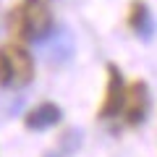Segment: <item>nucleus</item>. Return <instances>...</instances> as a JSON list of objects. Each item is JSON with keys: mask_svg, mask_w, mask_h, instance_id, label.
<instances>
[{"mask_svg": "<svg viewBox=\"0 0 157 157\" xmlns=\"http://www.w3.org/2000/svg\"><path fill=\"white\" fill-rule=\"evenodd\" d=\"M34 78V58L18 42L0 45V86L21 89Z\"/></svg>", "mask_w": 157, "mask_h": 157, "instance_id": "2", "label": "nucleus"}, {"mask_svg": "<svg viewBox=\"0 0 157 157\" xmlns=\"http://www.w3.org/2000/svg\"><path fill=\"white\" fill-rule=\"evenodd\" d=\"M126 24H128V29L139 39H144V42H149V39L155 37V18H152V11H149V6H147L144 0H131Z\"/></svg>", "mask_w": 157, "mask_h": 157, "instance_id": "6", "label": "nucleus"}, {"mask_svg": "<svg viewBox=\"0 0 157 157\" xmlns=\"http://www.w3.org/2000/svg\"><path fill=\"white\" fill-rule=\"evenodd\" d=\"M107 84H105V94H102V105L97 110L100 121H110V118L121 115V107H123V97H126V78L121 73V68L115 63H107Z\"/></svg>", "mask_w": 157, "mask_h": 157, "instance_id": "4", "label": "nucleus"}, {"mask_svg": "<svg viewBox=\"0 0 157 157\" xmlns=\"http://www.w3.org/2000/svg\"><path fill=\"white\" fill-rule=\"evenodd\" d=\"M149 86L147 81L136 78L131 84H126V97H123V107H121V118L128 128H139L149 115Z\"/></svg>", "mask_w": 157, "mask_h": 157, "instance_id": "3", "label": "nucleus"}, {"mask_svg": "<svg viewBox=\"0 0 157 157\" xmlns=\"http://www.w3.org/2000/svg\"><path fill=\"white\" fill-rule=\"evenodd\" d=\"M32 3H50V0H32Z\"/></svg>", "mask_w": 157, "mask_h": 157, "instance_id": "7", "label": "nucleus"}, {"mask_svg": "<svg viewBox=\"0 0 157 157\" xmlns=\"http://www.w3.org/2000/svg\"><path fill=\"white\" fill-rule=\"evenodd\" d=\"M63 121V110L55 102H39L24 115V126L29 131H50Z\"/></svg>", "mask_w": 157, "mask_h": 157, "instance_id": "5", "label": "nucleus"}, {"mask_svg": "<svg viewBox=\"0 0 157 157\" xmlns=\"http://www.w3.org/2000/svg\"><path fill=\"white\" fill-rule=\"evenodd\" d=\"M8 29L21 42H42L52 32V13L47 3L24 0L21 6L8 11Z\"/></svg>", "mask_w": 157, "mask_h": 157, "instance_id": "1", "label": "nucleus"}, {"mask_svg": "<svg viewBox=\"0 0 157 157\" xmlns=\"http://www.w3.org/2000/svg\"><path fill=\"white\" fill-rule=\"evenodd\" d=\"M47 157H58V155H47Z\"/></svg>", "mask_w": 157, "mask_h": 157, "instance_id": "8", "label": "nucleus"}]
</instances>
